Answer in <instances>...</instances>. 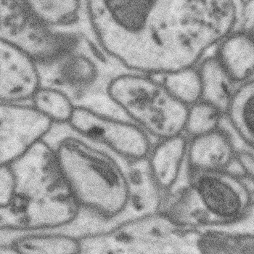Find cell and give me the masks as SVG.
I'll return each instance as SVG.
<instances>
[{"mask_svg":"<svg viewBox=\"0 0 254 254\" xmlns=\"http://www.w3.org/2000/svg\"><path fill=\"white\" fill-rule=\"evenodd\" d=\"M68 126L127 163L146 160L153 139L127 118L77 105Z\"/></svg>","mask_w":254,"mask_h":254,"instance_id":"9c48e42d","label":"cell"},{"mask_svg":"<svg viewBox=\"0 0 254 254\" xmlns=\"http://www.w3.org/2000/svg\"><path fill=\"white\" fill-rule=\"evenodd\" d=\"M248 182L232 170L188 175L192 227H227L244 220L254 202Z\"/></svg>","mask_w":254,"mask_h":254,"instance_id":"5b68a950","label":"cell"},{"mask_svg":"<svg viewBox=\"0 0 254 254\" xmlns=\"http://www.w3.org/2000/svg\"><path fill=\"white\" fill-rule=\"evenodd\" d=\"M214 56L237 87L254 79V31L235 30L216 45Z\"/></svg>","mask_w":254,"mask_h":254,"instance_id":"9a60e30c","label":"cell"},{"mask_svg":"<svg viewBox=\"0 0 254 254\" xmlns=\"http://www.w3.org/2000/svg\"><path fill=\"white\" fill-rule=\"evenodd\" d=\"M99 48L126 70L163 76L197 65L239 27L242 0H85Z\"/></svg>","mask_w":254,"mask_h":254,"instance_id":"6da1fadb","label":"cell"},{"mask_svg":"<svg viewBox=\"0 0 254 254\" xmlns=\"http://www.w3.org/2000/svg\"><path fill=\"white\" fill-rule=\"evenodd\" d=\"M30 103L54 125H68L77 106L68 92L48 84L39 89Z\"/></svg>","mask_w":254,"mask_h":254,"instance_id":"ffe728a7","label":"cell"},{"mask_svg":"<svg viewBox=\"0 0 254 254\" xmlns=\"http://www.w3.org/2000/svg\"><path fill=\"white\" fill-rule=\"evenodd\" d=\"M87 38L84 34H61L48 29L30 13L21 0H1L0 41L23 50L39 65L54 62Z\"/></svg>","mask_w":254,"mask_h":254,"instance_id":"ba28073f","label":"cell"},{"mask_svg":"<svg viewBox=\"0 0 254 254\" xmlns=\"http://www.w3.org/2000/svg\"><path fill=\"white\" fill-rule=\"evenodd\" d=\"M0 102H31L43 85L40 65L19 48L0 41Z\"/></svg>","mask_w":254,"mask_h":254,"instance_id":"8fae6325","label":"cell"},{"mask_svg":"<svg viewBox=\"0 0 254 254\" xmlns=\"http://www.w3.org/2000/svg\"><path fill=\"white\" fill-rule=\"evenodd\" d=\"M110 101L152 139L185 134L188 107L177 100L158 76L125 70L108 82Z\"/></svg>","mask_w":254,"mask_h":254,"instance_id":"277c9868","label":"cell"},{"mask_svg":"<svg viewBox=\"0 0 254 254\" xmlns=\"http://www.w3.org/2000/svg\"><path fill=\"white\" fill-rule=\"evenodd\" d=\"M203 98L225 111L234 93L235 84L215 56L204 58L197 65Z\"/></svg>","mask_w":254,"mask_h":254,"instance_id":"d6986e66","label":"cell"},{"mask_svg":"<svg viewBox=\"0 0 254 254\" xmlns=\"http://www.w3.org/2000/svg\"><path fill=\"white\" fill-rule=\"evenodd\" d=\"M179 228L159 211L132 216L111 228L78 238L81 254H165L176 250Z\"/></svg>","mask_w":254,"mask_h":254,"instance_id":"8992f818","label":"cell"},{"mask_svg":"<svg viewBox=\"0 0 254 254\" xmlns=\"http://www.w3.org/2000/svg\"><path fill=\"white\" fill-rule=\"evenodd\" d=\"M54 125L31 103H0V165L24 156L48 138Z\"/></svg>","mask_w":254,"mask_h":254,"instance_id":"30bf717a","label":"cell"},{"mask_svg":"<svg viewBox=\"0 0 254 254\" xmlns=\"http://www.w3.org/2000/svg\"><path fill=\"white\" fill-rule=\"evenodd\" d=\"M30 13L48 29L61 34L84 32L89 24L85 0H21ZM91 28V27H90Z\"/></svg>","mask_w":254,"mask_h":254,"instance_id":"5bb4252c","label":"cell"},{"mask_svg":"<svg viewBox=\"0 0 254 254\" xmlns=\"http://www.w3.org/2000/svg\"><path fill=\"white\" fill-rule=\"evenodd\" d=\"M17 178L11 164H1L0 167V208H7L15 197Z\"/></svg>","mask_w":254,"mask_h":254,"instance_id":"cb8c5ba5","label":"cell"},{"mask_svg":"<svg viewBox=\"0 0 254 254\" xmlns=\"http://www.w3.org/2000/svg\"><path fill=\"white\" fill-rule=\"evenodd\" d=\"M238 29L254 31V0L244 1Z\"/></svg>","mask_w":254,"mask_h":254,"instance_id":"484cf974","label":"cell"},{"mask_svg":"<svg viewBox=\"0 0 254 254\" xmlns=\"http://www.w3.org/2000/svg\"><path fill=\"white\" fill-rule=\"evenodd\" d=\"M40 68L43 84L64 89L75 102L100 91L106 93L111 78L126 70L89 38L54 62L40 65Z\"/></svg>","mask_w":254,"mask_h":254,"instance_id":"52a82bcc","label":"cell"},{"mask_svg":"<svg viewBox=\"0 0 254 254\" xmlns=\"http://www.w3.org/2000/svg\"><path fill=\"white\" fill-rule=\"evenodd\" d=\"M225 118L247 148L254 152V79L236 87Z\"/></svg>","mask_w":254,"mask_h":254,"instance_id":"e0dca14e","label":"cell"},{"mask_svg":"<svg viewBox=\"0 0 254 254\" xmlns=\"http://www.w3.org/2000/svg\"><path fill=\"white\" fill-rule=\"evenodd\" d=\"M235 165L241 171V175L254 183V152L252 150H237Z\"/></svg>","mask_w":254,"mask_h":254,"instance_id":"d4e9b609","label":"cell"},{"mask_svg":"<svg viewBox=\"0 0 254 254\" xmlns=\"http://www.w3.org/2000/svg\"><path fill=\"white\" fill-rule=\"evenodd\" d=\"M203 253L254 254V231H208L197 240Z\"/></svg>","mask_w":254,"mask_h":254,"instance_id":"44dd1931","label":"cell"},{"mask_svg":"<svg viewBox=\"0 0 254 254\" xmlns=\"http://www.w3.org/2000/svg\"><path fill=\"white\" fill-rule=\"evenodd\" d=\"M11 165L16 192L7 208H0L1 232L49 231L77 219L81 209L61 175L54 147L46 139Z\"/></svg>","mask_w":254,"mask_h":254,"instance_id":"7a4b0ae2","label":"cell"},{"mask_svg":"<svg viewBox=\"0 0 254 254\" xmlns=\"http://www.w3.org/2000/svg\"><path fill=\"white\" fill-rule=\"evenodd\" d=\"M225 111L202 100L188 107L185 134L188 138L215 131L222 127Z\"/></svg>","mask_w":254,"mask_h":254,"instance_id":"603a6c76","label":"cell"},{"mask_svg":"<svg viewBox=\"0 0 254 254\" xmlns=\"http://www.w3.org/2000/svg\"><path fill=\"white\" fill-rule=\"evenodd\" d=\"M237 150L231 136L222 127L188 138L187 175L232 170Z\"/></svg>","mask_w":254,"mask_h":254,"instance_id":"7c38bea8","label":"cell"},{"mask_svg":"<svg viewBox=\"0 0 254 254\" xmlns=\"http://www.w3.org/2000/svg\"><path fill=\"white\" fill-rule=\"evenodd\" d=\"M158 77L171 94L187 107L203 100V86L197 65L170 72Z\"/></svg>","mask_w":254,"mask_h":254,"instance_id":"7402d4cb","label":"cell"},{"mask_svg":"<svg viewBox=\"0 0 254 254\" xmlns=\"http://www.w3.org/2000/svg\"><path fill=\"white\" fill-rule=\"evenodd\" d=\"M8 244L20 254H81L79 238L65 233H23Z\"/></svg>","mask_w":254,"mask_h":254,"instance_id":"ac0fdd59","label":"cell"},{"mask_svg":"<svg viewBox=\"0 0 254 254\" xmlns=\"http://www.w3.org/2000/svg\"><path fill=\"white\" fill-rule=\"evenodd\" d=\"M188 146L186 134L165 138L153 143L147 156L150 175L164 200L178 189L183 172H187Z\"/></svg>","mask_w":254,"mask_h":254,"instance_id":"4fadbf2b","label":"cell"},{"mask_svg":"<svg viewBox=\"0 0 254 254\" xmlns=\"http://www.w3.org/2000/svg\"><path fill=\"white\" fill-rule=\"evenodd\" d=\"M56 125L63 134L54 146L56 161L81 211L105 221L127 214L130 184L125 162L68 125Z\"/></svg>","mask_w":254,"mask_h":254,"instance_id":"3957f363","label":"cell"},{"mask_svg":"<svg viewBox=\"0 0 254 254\" xmlns=\"http://www.w3.org/2000/svg\"><path fill=\"white\" fill-rule=\"evenodd\" d=\"M125 164L130 184L128 211L139 216L161 211L164 197L150 175L146 160Z\"/></svg>","mask_w":254,"mask_h":254,"instance_id":"2e32d148","label":"cell"},{"mask_svg":"<svg viewBox=\"0 0 254 254\" xmlns=\"http://www.w3.org/2000/svg\"><path fill=\"white\" fill-rule=\"evenodd\" d=\"M243 1V2H244L245 1H246V0H242Z\"/></svg>","mask_w":254,"mask_h":254,"instance_id":"4316f807","label":"cell"}]
</instances>
